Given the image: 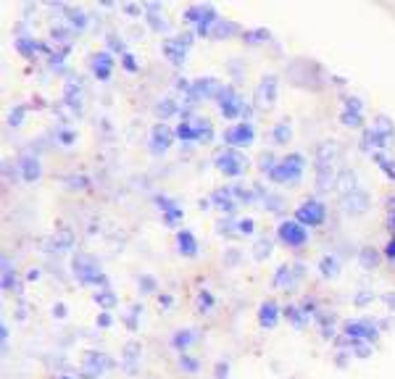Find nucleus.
<instances>
[{"label": "nucleus", "mask_w": 395, "mask_h": 379, "mask_svg": "<svg viewBox=\"0 0 395 379\" xmlns=\"http://www.w3.org/2000/svg\"><path fill=\"white\" fill-rule=\"evenodd\" d=\"M24 114H27V108H24V105H16L14 111L8 114V124H11V127H19V124L24 121Z\"/></svg>", "instance_id": "nucleus-42"}, {"label": "nucleus", "mask_w": 395, "mask_h": 379, "mask_svg": "<svg viewBox=\"0 0 395 379\" xmlns=\"http://www.w3.org/2000/svg\"><path fill=\"white\" fill-rule=\"evenodd\" d=\"M174 134L182 140V143H195V132H192L190 119H188V121H179V127L174 130Z\"/></svg>", "instance_id": "nucleus-36"}, {"label": "nucleus", "mask_w": 395, "mask_h": 379, "mask_svg": "<svg viewBox=\"0 0 395 379\" xmlns=\"http://www.w3.org/2000/svg\"><path fill=\"white\" fill-rule=\"evenodd\" d=\"M319 272H322L324 277H335V274H337V261L332 258V256L322 258V263H319Z\"/></svg>", "instance_id": "nucleus-41"}, {"label": "nucleus", "mask_w": 395, "mask_h": 379, "mask_svg": "<svg viewBox=\"0 0 395 379\" xmlns=\"http://www.w3.org/2000/svg\"><path fill=\"white\" fill-rule=\"evenodd\" d=\"M66 16H69V27H74V30H85L90 24L88 14L79 8H66Z\"/></svg>", "instance_id": "nucleus-31"}, {"label": "nucleus", "mask_w": 395, "mask_h": 379, "mask_svg": "<svg viewBox=\"0 0 395 379\" xmlns=\"http://www.w3.org/2000/svg\"><path fill=\"white\" fill-rule=\"evenodd\" d=\"M198 340V332L195 329H182V332H174V337H172V345L174 348H188V345H192Z\"/></svg>", "instance_id": "nucleus-30"}, {"label": "nucleus", "mask_w": 395, "mask_h": 379, "mask_svg": "<svg viewBox=\"0 0 395 379\" xmlns=\"http://www.w3.org/2000/svg\"><path fill=\"white\" fill-rule=\"evenodd\" d=\"M61 379H72V377H61Z\"/></svg>", "instance_id": "nucleus-59"}, {"label": "nucleus", "mask_w": 395, "mask_h": 379, "mask_svg": "<svg viewBox=\"0 0 395 379\" xmlns=\"http://www.w3.org/2000/svg\"><path fill=\"white\" fill-rule=\"evenodd\" d=\"M53 311H56V319H63V316H66V308L61 306V303H59L56 308H53Z\"/></svg>", "instance_id": "nucleus-56"}, {"label": "nucleus", "mask_w": 395, "mask_h": 379, "mask_svg": "<svg viewBox=\"0 0 395 379\" xmlns=\"http://www.w3.org/2000/svg\"><path fill=\"white\" fill-rule=\"evenodd\" d=\"M345 335L356 337V340H374L377 329L369 324V321H348L345 324Z\"/></svg>", "instance_id": "nucleus-19"}, {"label": "nucleus", "mask_w": 395, "mask_h": 379, "mask_svg": "<svg viewBox=\"0 0 395 379\" xmlns=\"http://www.w3.org/2000/svg\"><path fill=\"white\" fill-rule=\"evenodd\" d=\"M303 166H306V158L301 153H290L274 163V169L269 172V179L277 185H293L303 174Z\"/></svg>", "instance_id": "nucleus-1"}, {"label": "nucleus", "mask_w": 395, "mask_h": 379, "mask_svg": "<svg viewBox=\"0 0 395 379\" xmlns=\"http://www.w3.org/2000/svg\"><path fill=\"white\" fill-rule=\"evenodd\" d=\"M272 137H274V143H277V145H285V143L293 137L290 124H285V121H282V124H277V127H274V132H272Z\"/></svg>", "instance_id": "nucleus-35"}, {"label": "nucleus", "mask_w": 395, "mask_h": 379, "mask_svg": "<svg viewBox=\"0 0 395 379\" xmlns=\"http://www.w3.org/2000/svg\"><path fill=\"white\" fill-rule=\"evenodd\" d=\"M74 243H77V237H74L72 229H59V232L50 237L53 253H69V250H74Z\"/></svg>", "instance_id": "nucleus-18"}, {"label": "nucleus", "mask_w": 395, "mask_h": 379, "mask_svg": "<svg viewBox=\"0 0 395 379\" xmlns=\"http://www.w3.org/2000/svg\"><path fill=\"white\" fill-rule=\"evenodd\" d=\"M190 45H192V34H179L174 40H166V43H163V56L172 61L174 66H179V63L185 61V56H188Z\"/></svg>", "instance_id": "nucleus-10"}, {"label": "nucleus", "mask_w": 395, "mask_h": 379, "mask_svg": "<svg viewBox=\"0 0 395 379\" xmlns=\"http://www.w3.org/2000/svg\"><path fill=\"white\" fill-rule=\"evenodd\" d=\"M179 364H182V369H188V371H195V369H198V364H195L192 358H188V356H179Z\"/></svg>", "instance_id": "nucleus-50"}, {"label": "nucleus", "mask_w": 395, "mask_h": 379, "mask_svg": "<svg viewBox=\"0 0 395 379\" xmlns=\"http://www.w3.org/2000/svg\"><path fill=\"white\" fill-rule=\"evenodd\" d=\"M111 366L108 356L105 353H98V350H88L85 358H82V366H79V377L82 379H98L103 377V371Z\"/></svg>", "instance_id": "nucleus-5"}, {"label": "nucleus", "mask_w": 395, "mask_h": 379, "mask_svg": "<svg viewBox=\"0 0 395 379\" xmlns=\"http://www.w3.org/2000/svg\"><path fill=\"white\" fill-rule=\"evenodd\" d=\"M364 147L369 150V147H387V143H390V134H382V132L377 130H369L364 132Z\"/></svg>", "instance_id": "nucleus-26"}, {"label": "nucleus", "mask_w": 395, "mask_h": 379, "mask_svg": "<svg viewBox=\"0 0 395 379\" xmlns=\"http://www.w3.org/2000/svg\"><path fill=\"white\" fill-rule=\"evenodd\" d=\"M377 163L382 166V172H385V174L393 176V179H395V163H393V161H387V158H382V156H377Z\"/></svg>", "instance_id": "nucleus-45"}, {"label": "nucleus", "mask_w": 395, "mask_h": 379, "mask_svg": "<svg viewBox=\"0 0 395 379\" xmlns=\"http://www.w3.org/2000/svg\"><path fill=\"white\" fill-rule=\"evenodd\" d=\"M337 156H340L337 143H332V140L319 143V145H316V172H322V169H335Z\"/></svg>", "instance_id": "nucleus-13"}, {"label": "nucleus", "mask_w": 395, "mask_h": 379, "mask_svg": "<svg viewBox=\"0 0 395 379\" xmlns=\"http://www.w3.org/2000/svg\"><path fill=\"white\" fill-rule=\"evenodd\" d=\"M124 11H127V14H140V6H134V3H127V6H124Z\"/></svg>", "instance_id": "nucleus-55"}, {"label": "nucleus", "mask_w": 395, "mask_h": 379, "mask_svg": "<svg viewBox=\"0 0 395 379\" xmlns=\"http://www.w3.org/2000/svg\"><path fill=\"white\" fill-rule=\"evenodd\" d=\"M176 248H179V253L182 256H195L198 253V243H195V237H192L190 232H179L176 234Z\"/></svg>", "instance_id": "nucleus-25"}, {"label": "nucleus", "mask_w": 395, "mask_h": 379, "mask_svg": "<svg viewBox=\"0 0 395 379\" xmlns=\"http://www.w3.org/2000/svg\"><path fill=\"white\" fill-rule=\"evenodd\" d=\"M140 285H143V290H145V292L156 290V285H153V279H150V277H140Z\"/></svg>", "instance_id": "nucleus-52"}, {"label": "nucleus", "mask_w": 395, "mask_h": 379, "mask_svg": "<svg viewBox=\"0 0 395 379\" xmlns=\"http://www.w3.org/2000/svg\"><path fill=\"white\" fill-rule=\"evenodd\" d=\"M63 103L72 105V108L82 103V88H79V82H66V88H63Z\"/></svg>", "instance_id": "nucleus-29"}, {"label": "nucleus", "mask_w": 395, "mask_h": 379, "mask_svg": "<svg viewBox=\"0 0 395 379\" xmlns=\"http://www.w3.org/2000/svg\"><path fill=\"white\" fill-rule=\"evenodd\" d=\"M192 132H195V143H211L214 137V127L208 119H190Z\"/></svg>", "instance_id": "nucleus-23"}, {"label": "nucleus", "mask_w": 395, "mask_h": 379, "mask_svg": "<svg viewBox=\"0 0 395 379\" xmlns=\"http://www.w3.org/2000/svg\"><path fill=\"white\" fill-rule=\"evenodd\" d=\"M390 211H393V214H395V198H393V201H390Z\"/></svg>", "instance_id": "nucleus-58"}, {"label": "nucleus", "mask_w": 395, "mask_h": 379, "mask_svg": "<svg viewBox=\"0 0 395 379\" xmlns=\"http://www.w3.org/2000/svg\"><path fill=\"white\" fill-rule=\"evenodd\" d=\"M358 261H361V266H369V269H374L377 263H380V256H377V250L374 248H364L361 250V256H358Z\"/></svg>", "instance_id": "nucleus-37"}, {"label": "nucleus", "mask_w": 395, "mask_h": 379, "mask_svg": "<svg viewBox=\"0 0 395 379\" xmlns=\"http://www.w3.org/2000/svg\"><path fill=\"white\" fill-rule=\"evenodd\" d=\"M66 185H69V190H85L90 182H88V176H72Z\"/></svg>", "instance_id": "nucleus-44"}, {"label": "nucleus", "mask_w": 395, "mask_h": 379, "mask_svg": "<svg viewBox=\"0 0 395 379\" xmlns=\"http://www.w3.org/2000/svg\"><path fill=\"white\" fill-rule=\"evenodd\" d=\"M298 272H293L290 266H279L277 274H274V287H285V290H293Z\"/></svg>", "instance_id": "nucleus-24"}, {"label": "nucleus", "mask_w": 395, "mask_h": 379, "mask_svg": "<svg viewBox=\"0 0 395 379\" xmlns=\"http://www.w3.org/2000/svg\"><path fill=\"white\" fill-rule=\"evenodd\" d=\"M295 219L303 227H319L324 221V205L319 201H303L295 208Z\"/></svg>", "instance_id": "nucleus-8"}, {"label": "nucleus", "mask_w": 395, "mask_h": 379, "mask_svg": "<svg viewBox=\"0 0 395 379\" xmlns=\"http://www.w3.org/2000/svg\"><path fill=\"white\" fill-rule=\"evenodd\" d=\"M19 174H21L24 182H37L40 174H43L40 161H37V156H34L32 150H24V153H21V158H19Z\"/></svg>", "instance_id": "nucleus-14"}, {"label": "nucleus", "mask_w": 395, "mask_h": 379, "mask_svg": "<svg viewBox=\"0 0 395 379\" xmlns=\"http://www.w3.org/2000/svg\"><path fill=\"white\" fill-rule=\"evenodd\" d=\"M176 134L166 124H156L153 127V132H150V150L153 153H163V150H169V145H172V140H174Z\"/></svg>", "instance_id": "nucleus-15"}, {"label": "nucleus", "mask_w": 395, "mask_h": 379, "mask_svg": "<svg viewBox=\"0 0 395 379\" xmlns=\"http://www.w3.org/2000/svg\"><path fill=\"white\" fill-rule=\"evenodd\" d=\"M356 185H358V176H356V172H353V169H345V172H340V174H337L335 187L340 190V195L356 192V190H358Z\"/></svg>", "instance_id": "nucleus-22"}, {"label": "nucleus", "mask_w": 395, "mask_h": 379, "mask_svg": "<svg viewBox=\"0 0 395 379\" xmlns=\"http://www.w3.org/2000/svg\"><path fill=\"white\" fill-rule=\"evenodd\" d=\"M108 45H111V48H117V50H121V43H119L117 37H111V40H108Z\"/></svg>", "instance_id": "nucleus-57"}, {"label": "nucleus", "mask_w": 395, "mask_h": 379, "mask_svg": "<svg viewBox=\"0 0 395 379\" xmlns=\"http://www.w3.org/2000/svg\"><path fill=\"white\" fill-rule=\"evenodd\" d=\"M203 11H205V6H190V8L185 11V21H190V24H201Z\"/></svg>", "instance_id": "nucleus-40"}, {"label": "nucleus", "mask_w": 395, "mask_h": 379, "mask_svg": "<svg viewBox=\"0 0 395 379\" xmlns=\"http://www.w3.org/2000/svg\"><path fill=\"white\" fill-rule=\"evenodd\" d=\"M277 234H279V240H282L285 245H290V248H301V245H306V240H308L306 227L298 224V221H282L277 227Z\"/></svg>", "instance_id": "nucleus-7"}, {"label": "nucleus", "mask_w": 395, "mask_h": 379, "mask_svg": "<svg viewBox=\"0 0 395 379\" xmlns=\"http://www.w3.org/2000/svg\"><path fill=\"white\" fill-rule=\"evenodd\" d=\"M253 137H256V132L250 127L248 121H243V124H234L230 130L224 132V140H227V145L232 147H240V145H250L253 143Z\"/></svg>", "instance_id": "nucleus-12"}, {"label": "nucleus", "mask_w": 395, "mask_h": 379, "mask_svg": "<svg viewBox=\"0 0 395 379\" xmlns=\"http://www.w3.org/2000/svg\"><path fill=\"white\" fill-rule=\"evenodd\" d=\"M340 124L348 127V130H358V127L364 124V116H361V114H353V111H343V114H340Z\"/></svg>", "instance_id": "nucleus-34"}, {"label": "nucleus", "mask_w": 395, "mask_h": 379, "mask_svg": "<svg viewBox=\"0 0 395 379\" xmlns=\"http://www.w3.org/2000/svg\"><path fill=\"white\" fill-rule=\"evenodd\" d=\"M140 353H143V348H140L137 340H130V342L124 345V364H127L130 371H134V364L140 361Z\"/></svg>", "instance_id": "nucleus-27"}, {"label": "nucleus", "mask_w": 395, "mask_h": 379, "mask_svg": "<svg viewBox=\"0 0 395 379\" xmlns=\"http://www.w3.org/2000/svg\"><path fill=\"white\" fill-rule=\"evenodd\" d=\"M216 101H219L221 116L237 119L240 114H243V101H240V95H237L232 88H227V85H224V88L219 90V95H216Z\"/></svg>", "instance_id": "nucleus-11"}, {"label": "nucleus", "mask_w": 395, "mask_h": 379, "mask_svg": "<svg viewBox=\"0 0 395 379\" xmlns=\"http://www.w3.org/2000/svg\"><path fill=\"white\" fill-rule=\"evenodd\" d=\"M92 300H95V306H101V308H114L117 306V292L101 290V292H95V295H92Z\"/></svg>", "instance_id": "nucleus-33"}, {"label": "nucleus", "mask_w": 395, "mask_h": 379, "mask_svg": "<svg viewBox=\"0 0 395 379\" xmlns=\"http://www.w3.org/2000/svg\"><path fill=\"white\" fill-rule=\"evenodd\" d=\"M211 201L219 205L221 211L232 214L234 208H237V201H240V195H237V190H234V187H221V190H216V192L211 195Z\"/></svg>", "instance_id": "nucleus-16"}, {"label": "nucleus", "mask_w": 395, "mask_h": 379, "mask_svg": "<svg viewBox=\"0 0 395 379\" xmlns=\"http://www.w3.org/2000/svg\"><path fill=\"white\" fill-rule=\"evenodd\" d=\"M259 321H261V327H266V329H274L279 321V308L274 300H266V303H261V308H259Z\"/></svg>", "instance_id": "nucleus-20"}, {"label": "nucleus", "mask_w": 395, "mask_h": 379, "mask_svg": "<svg viewBox=\"0 0 395 379\" xmlns=\"http://www.w3.org/2000/svg\"><path fill=\"white\" fill-rule=\"evenodd\" d=\"M111 316H108V314H101V316H98V327H111Z\"/></svg>", "instance_id": "nucleus-54"}, {"label": "nucleus", "mask_w": 395, "mask_h": 379, "mask_svg": "<svg viewBox=\"0 0 395 379\" xmlns=\"http://www.w3.org/2000/svg\"><path fill=\"white\" fill-rule=\"evenodd\" d=\"M385 256H387V258H393V261H395V237L390 240V243H387V248H385Z\"/></svg>", "instance_id": "nucleus-53"}, {"label": "nucleus", "mask_w": 395, "mask_h": 379, "mask_svg": "<svg viewBox=\"0 0 395 379\" xmlns=\"http://www.w3.org/2000/svg\"><path fill=\"white\" fill-rule=\"evenodd\" d=\"M153 111H156V116L159 119H169L179 111V103L172 101V98H161V101L156 103V108H153Z\"/></svg>", "instance_id": "nucleus-28"}, {"label": "nucleus", "mask_w": 395, "mask_h": 379, "mask_svg": "<svg viewBox=\"0 0 395 379\" xmlns=\"http://www.w3.org/2000/svg\"><path fill=\"white\" fill-rule=\"evenodd\" d=\"M121 63H124V69H127V72H137V63H134V59H132L130 53H124V56H121Z\"/></svg>", "instance_id": "nucleus-49"}, {"label": "nucleus", "mask_w": 395, "mask_h": 379, "mask_svg": "<svg viewBox=\"0 0 395 379\" xmlns=\"http://www.w3.org/2000/svg\"><path fill=\"white\" fill-rule=\"evenodd\" d=\"M243 27L240 24H234L230 19H219L216 24H214V30H211V40H230L234 34H243Z\"/></svg>", "instance_id": "nucleus-17"}, {"label": "nucleus", "mask_w": 395, "mask_h": 379, "mask_svg": "<svg viewBox=\"0 0 395 379\" xmlns=\"http://www.w3.org/2000/svg\"><path fill=\"white\" fill-rule=\"evenodd\" d=\"M14 287V266H8V258H3V290Z\"/></svg>", "instance_id": "nucleus-39"}, {"label": "nucleus", "mask_w": 395, "mask_h": 379, "mask_svg": "<svg viewBox=\"0 0 395 379\" xmlns=\"http://www.w3.org/2000/svg\"><path fill=\"white\" fill-rule=\"evenodd\" d=\"M16 50H19L24 59H32L34 50H37V43H32L30 37H21V40H16Z\"/></svg>", "instance_id": "nucleus-38"}, {"label": "nucleus", "mask_w": 395, "mask_h": 379, "mask_svg": "<svg viewBox=\"0 0 395 379\" xmlns=\"http://www.w3.org/2000/svg\"><path fill=\"white\" fill-rule=\"evenodd\" d=\"M59 140L61 143H63V145L69 147L74 143V140H77V137H74V132H59Z\"/></svg>", "instance_id": "nucleus-51"}, {"label": "nucleus", "mask_w": 395, "mask_h": 379, "mask_svg": "<svg viewBox=\"0 0 395 379\" xmlns=\"http://www.w3.org/2000/svg\"><path fill=\"white\" fill-rule=\"evenodd\" d=\"M277 90H279V79L274 74H266L261 82H259V88H256V105L263 108V111L274 108V103H277Z\"/></svg>", "instance_id": "nucleus-6"}, {"label": "nucleus", "mask_w": 395, "mask_h": 379, "mask_svg": "<svg viewBox=\"0 0 395 379\" xmlns=\"http://www.w3.org/2000/svg\"><path fill=\"white\" fill-rule=\"evenodd\" d=\"M369 195L364 190H356V192H348V195H340V208L345 216H361L369 211Z\"/></svg>", "instance_id": "nucleus-9"}, {"label": "nucleus", "mask_w": 395, "mask_h": 379, "mask_svg": "<svg viewBox=\"0 0 395 379\" xmlns=\"http://www.w3.org/2000/svg\"><path fill=\"white\" fill-rule=\"evenodd\" d=\"M72 269H74V277L79 279L82 285H95V282L105 285V277L101 274V266H98V261H95L92 256H88V253H77L72 261Z\"/></svg>", "instance_id": "nucleus-2"}, {"label": "nucleus", "mask_w": 395, "mask_h": 379, "mask_svg": "<svg viewBox=\"0 0 395 379\" xmlns=\"http://www.w3.org/2000/svg\"><path fill=\"white\" fill-rule=\"evenodd\" d=\"M237 232H240V234H250V232H253V219L237 221Z\"/></svg>", "instance_id": "nucleus-47"}, {"label": "nucleus", "mask_w": 395, "mask_h": 379, "mask_svg": "<svg viewBox=\"0 0 395 379\" xmlns=\"http://www.w3.org/2000/svg\"><path fill=\"white\" fill-rule=\"evenodd\" d=\"M240 37H243L248 45H263V43H269V37H272V34H269L266 30H245Z\"/></svg>", "instance_id": "nucleus-32"}, {"label": "nucleus", "mask_w": 395, "mask_h": 379, "mask_svg": "<svg viewBox=\"0 0 395 379\" xmlns=\"http://www.w3.org/2000/svg\"><path fill=\"white\" fill-rule=\"evenodd\" d=\"M221 88H224V85H221L219 79H214V76L195 79L190 85V92L185 95V105H195V103H203L208 101V98H216Z\"/></svg>", "instance_id": "nucleus-3"}, {"label": "nucleus", "mask_w": 395, "mask_h": 379, "mask_svg": "<svg viewBox=\"0 0 395 379\" xmlns=\"http://www.w3.org/2000/svg\"><path fill=\"white\" fill-rule=\"evenodd\" d=\"M377 132H382V134H390V132H393V124H390L385 116H380V119H377Z\"/></svg>", "instance_id": "nucleus-46"}, {"label": "nucleus", "mask_w": 395, "mask_h": 379, "mask_svg": "<svg viewBox=\"0 0 395 379\" xmlns=\"http://www.w3.org/2000/svg\"><path fill=\"white\" fill-rule=\"evenodd\" d=\"M269 253H272V243L269 240H259L256 243V258H269Z\"/></svg>", "instance_id": "nucleus-43"}, {"label": "nucleus", "mask_w": 395, "mask_h": 379, "mask_svg": "<svg viewBox=\"0 0 395 379\" xmlns=\"http://www.w3.org/2000/svg\"><path fill=\"white\" fill-rule=\"evenodd\" d=\"M214 163H216V169H219L221 174H227V176H240L243 172H245V166H248L245 156H243V153H237L234 147H227V150L216 153Z\"/></svg>", "instance_id": "nucleus-4"}, {"label": "nucleus", "mask_w": 395, "mask_h": 379, "mask_svg": "<svg viewBox=\"0 0 395 379\" xmlns=\"http://www.w3.org/2000/svg\"><path fill=\"white\" fill-rule=\"evenodd\" d=\"M111 69H114V61H111V56L108 53H95L92 56V74L98 76V79H108L111 76Z\"/></svg>", "instance_id": "nucleus-21"}, {"label": "nucleus", "mask_w": 395, "mask_h": 379, "mask_svg": "<svg viewBox=\"0 0 395 379\" xmlns=\"http://www.w3.org/2000/svg\"><path fill=\"white\" fill-rule=\"evenodd\" d=\"M345 111L361 114V101H358V98H348V101H345Z\"/></svg>", "instance_id": "nucleus-48"}]
</instances>
